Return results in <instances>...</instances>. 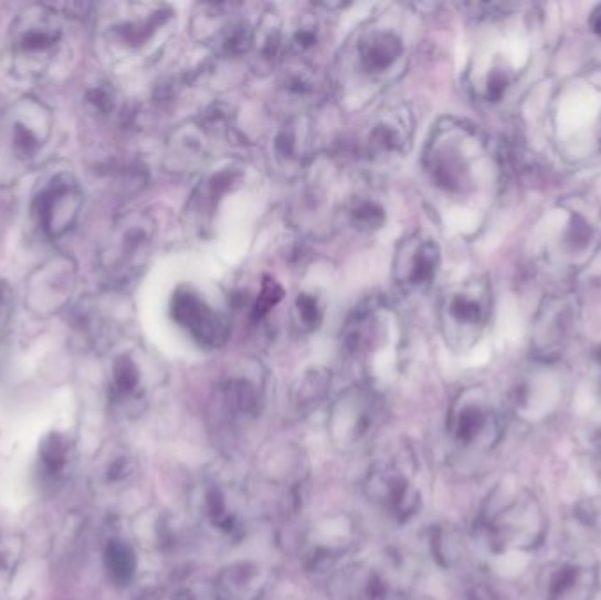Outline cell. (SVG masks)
<instances>
[{
  "label": "cell",
  "mask_w": 601,
  "mask_h": 600,
  "mask_svg": "<svg viewBox=\"0 0 601 600\" xmlns=\"http://www.w3.org/2000/svg\"><path fill=\"white\" fill-rule=\"evenodd\" d=\"M74 31L70 14L46 4H32L17 14L4 41V67L20 83H43L73 52Z\"/></svg>",
  "instance_id": "cell-1"
},
{
  "label": "cell",
  "mask_w": 601,
  "mask_h": 600,
  "mask_svg": "<svg viewBox=\"0 0 601 600\" xmlns=\"http://www.w3.org/2000/svg\"><path fill=\"white\" fill-rule=\"evenodd\" d=\"M52 109L22 97L0 112V182L9 183L38 165L53 138Z\"/></svg>",
  "instance_id": "cell-2"
},
{
  "label": "cell",
  "mask_w": 601,
  "mask_h": 600,
  "mask_svg": "<svg viewBox=\"0 0 601 600\" xmlns=\"http://www.w3.org/2000/svg\"><path fill=\"white\" fill-rule=\"evenodd\" d=\"M484 156L486 145L475 130L460 122H443L425 147V173L449 194H464L473 189Z\"/></svg>",
  "instance_id": "cell-3"
},
{
  "label": "cell",
  "mask_w": 601,
  "mask_h": 600,
  "mask_svg": "<svg viewBox=\"0 0 601 600\" xmlns=\"http://www.w3.org/2000/svg\"><path fill=\"white\" fill-rule=\"evenodd\" d=\"M172 13L160 4L104 6L97 17V38L104 55L113 62H133L150 50Z\"/></svg>",
  "instance_id": "cell-4"
},
{
  "label": "cell",
  "mask_w": 601,
  "mask_h": 600,
  "mask_svg": "<svg viewBox=\"0 0 601 600\" xmlns=\"http://www.w3.org/2000/svg\"><path fill=\"white\" fill-rule=\"evenodd\" d=\"M493 308L489 282L473 277L452 285L440 299V326L449 346L457 352L472 349L487 328Z\"/></svg>",
  "instance_id": "cell-5"
},
{
  "label": "cell",
  "mask_w": 601,
  "mask_h": 600,
  "mask_svg": "<svg viewBox=\"0 0 601 600\" xmlns=\"http://www.w3.org/2000/svg\"><path fill=\"white\" fill-rule=\"evenodd\" d=\"M382 421V402L368 386H352L336 398L327 419L333 444L345 453L361 450Z\"/></svg>",
  "instance_id": "cell-6"
},
{
  "label": "cell",
  "mask_w": 601,
  "mask_h": 600,
  "mask_svg": "<svg viewBox=\"0 0 601 600\" xmlns=\"http://www.w3.org/2000/svg\"><path fill=\"white\" fill-rule=\"evenodd\" d=\"M155 222L147 213H130L116 222L101 252V269L115 284L134 281L147 266L154 246Z\"/></svg>",
  "instance_id": "cell-7"
},
{
  "label": "cell",
  "mask_w": 601,
  "mask_h": 600,
  "mask_svg": "<svg viewBox=\"0 0 601 600\" xmlns=\"http://www.w3.org/2000/svg\"><path fill=\"white\" fill-rule=\"evenodd\" d=\"M193 510L202 528L217 539L236 543L249 528L245 493L222 477H208L193 493Z\"/></svg>",
  "instance_id": "cell-8"
},
{
  "label": "cell",
  "mask_w": 601,
  "mask_h": 600,
  "mask_svg": "<svg viewBox=\"0 0 601 600\" xmlns=\"http://www.w3.org/2000/svg\"><path fill=\"white\" fill-rule=\"evenodd\" d=\"M83 190L67 169L48 175L35 189L32 215L44 236L59 240L73 230L82 213Z\"/></svg>",
  "instance_id": "cell-9"
},
{
  "label": "cell",
  "mask_w": 601,
  "mask_h": 600,
  "mask_svg": "<svg viewBox=\"0 0 601 600\" xmlns=\"http://www.w3.org/2000/svg\"><path fill=\"white\" fill-rule=\"evenodd\" d=\"M487 536L496 551L528 549L544 534V516L538 502L528 492L512 497L486 519Z\"/></svg>",
  "instance_id": "cell-10"
},
{
  "label": "cell",
  "mask_w": 601,
  "mask_h": 600,
  "mask_svg": "<svg viewBox=\"0 0 601 600\" xmlns=\"http://www.w3.org/2000/svg\"><path fill=\"white\" fill-rule=\"evenodd\" d=\"M449 433L464 448H489L499 436V419L481 388L464 389L452 403Z\"/></svg>",
  "instance_id": "cell-11"
},
{
  "label": "cell",
  "mask_w": 601,
  "mask_h": 600,
  "mask_svg": "<svg viewBox=\"0 0 601 600\" xmlns=\"http://www.w3.org/2000/svg\"><path fill=\"white\" fill-rule=\"evenodd\" d=\"M171 316L202 349L217 350L228 344L229 320L192 287L181 285L172 293Z\"/></svg>",
  "instance_id": "cell-12"
},
{
  "label": "cell",
  "mask_w": 601,
  "mask_h": 600,
  "mask_svg": "<svg viewBox=\"0 0 601 600\" xmlns=\"http://www.w3.org/2000/svg\"><path fill=\"white\" fill-rule=\"evenodd\" d=\"M366 497L398 522H409L422 506L421 492L404 469L396 463H378L365 480Z\"/></svg>",
  "instance_id": "cell-13"
},
{
  "label": "cell",
  "mask_w": 601,
  "mask_h": 600,
  "mask_svg": "<svg viewBox=\"0 0 601 600\" xmlns=\"http://www.w3.org/2000/svg\"><path fill=\"white\" fill-rule=\"evenodd\" d=\"M356 527L347 516H333L318 523L306 537L303 564L309 572L327 575L344 566L356 549Z\"/></svg>",
  "instance_id": "cell-14"
},
{
  "label": "cell",
  "mask_w": 601,
  "mask_h": 600,
  "mask_svg": "<svg viewBox=\"0 0 601 600\" xmlns=\"http://www.w3.org/2000/svg\"><path fill=\"white\" fill-rule=\"evenodd\" d=\"M400 581L396 564L362 561L341 569L335 581V600H400Z\"/></svg>",
  "instance_id": "cell-15"
},
{
  "label": "cell",
  "mask_w": 601,
  "mask_h": 600,
  "mask_svg": "<svg viewBox=\"0 0 601 600\" xmlns=\"http://www.w3.org/2000/svg\"><path fill=\"white\" fill-rule=\"evenodd\" d=\"M76 287V264L65 257H52L32 273L25 287V302L38 316L62 310Z\"/></svg>",
  "instance_id": "cell-16"
},
{
  "label": "cell",
  "mask_w": 601,
  "mask_h": 600,
  "mask_svg": "<svg viewBox=\"0 0 601 600\" xmlns=\"http://www.w3.org/2000/svg\"><path fill=\"white\" fill-rule=\"evenodd\" d=\"M576 298L552 296L541 305L533 323V350L544 361L558 358L567 346L570 333L576 328Z\"/></svg>",
  "instance_id": "cell-17"
},
{
  "label": "cell",
  "mask_w": 601,
  "mask_h": 600,
  "mask_svg": "<svg viewBox=\"0 0 601 600\" xmlns=\"http://www.w3.org/2000/svg\"><path fill=\"white\" fill-rule=\"evenodd\" d=\"M356 70L371 80L383 82L394 71L400 70V62L404 56V44L398 32L383 27H371L357 38Z\"/></svg>",
  "instance_id": "cell-18"
},
{
  "label": "cell",
  "mask_w": 601,
  "mask_h": 600,
  "mask_svg": "<svg viewBox=\"0 0 601 600\" xmlns=\"http://www.w3.org/2000/svg\"><path fill=\"white\" fill-rule=\"evenodd\" d=\"M217 402L231 423H246L257 418L264 406V379L259 368L231 371L217 391Z\"/></svg>",
  "instance_id": "cell-19"
},
{
  "label": "cell",
  "mask_w": 601,
  "mask_h": 600,
  "mask_svg": "<svg viewBox=\"0 0 601 600\" xmlns=\"http://www.w3.org/2000/svg\"><path fill=\"white\" fill-rule=\"evenodd\" d=\"M442 254L431 238H409L396 254L394 281L404 293H419L430 287L439 273Z\"/></svg>",
  "instance_id": "cell-20"
},
{
  "label": "cell",
  "mask_w": 601,
  "mask_h": 600,
  "mask_svg": "<svg viewBox=\"0 0 601 600\" xmlns=\"http://www.w3.org/2000/svg\"><path fill=\"white\" fill-rule=\"evenodd\" d=\"M413 122L409 109L394 106L378 113L366 136V147L377 159L404 156L412 141Z\"/></svg>",
  "instance_id": "cell-21"
},
{
  "label": "cell",
  "mask_w": 601,
  "mask_h": 600,
  "mask_svg": "<svg viewBox=\"0 0 601 600\" xmlns=\"http://www.w3.org/2000/svg\"><path fill=\"white\" fill-rule=\"evenodd\" d=\"M267 587V572L257 561L240 560L229 564L217 576V600H259Z\"/></svg>",
  "instance_id": "cell-22"
},
{
  "label": "cell",
  "mask_w": 601,
  "mask_h": 600,
  "mask_svg": "<svg viewBox=\"0 0 601 600\" xmlns=\"http://www.w3.org/2000/svg\"><path fill=\"white\" fill-rule=\"evenodd\" d=\"M168 165L175 171H190L210 156V133L204 124H187L172 133L168 143Z\"/></svg>",
  "instance_id": "cell-23"
},
{
  "label": "cell",
  "mask_w": 601,
  "mask_h": 600,
  "mask_svg": "<svg viewBox=\"0 0 601 600\" xmlns=\"http://www.w3.org/2000/svg\"><path fill=\"white\" fill-rule=\"evenodd\" d=\"M324 83L314 65L296 62L288 65L278 83V97L287 108H306L323 95Z\"/></svg>",
  "instance_id": "cell-24"
},
{
  "label": "cell",
  "mask_w": 601,
  "mask_h": 600,
  "mask_svg": "<svg viewBox=\"0 0 601 600\" xmlns=\"http://www.w3.org/2000/svg\"><path fill=\"white\" fill-rule=\"evenodd\" d=\"M112 394L124 406H138L145 400V373L136 356L122 352L113 359Z\"/></svg>",
  "instance_id": "cell-25"
},
{
  "label": "cell",
  "mask_w": 601,
  "mask_h": 600,
  "mask_svg": "<svg viewBox=\"0 0 601 600\" xmlns=\"http://www.w3.org/2000/svg\"><path fill=\"white\" fill-rule=\"evenodd\" d=\"M584 585H588V570L571 561L550 564L540 576L541 596L546 600H567Z\"/></svg>",
  "instance_id": "cell-26"
},
{
  "label": "cell",
  "mask_w": 601,
  "mask_h": 600,
  "mask_svg": "<svg viewBox=\"0 0 601 600\" xmlns=\"http://www.w3.org/2000/svg\"><path fill=\"white\" fill-rule=\"evenodd\" d=\"M329 388H331V373H327L323 368L306 371L299 382L294 386L293 403L297 412L305 414V412L314 411L315 407L327 397Z\"/></svg>",
  "instance_id": "cell-27"
},
{
  "label": "cell",
  "mask_w": 601,
  "mask_h": 600,
  "mask_svg": "<svg viewBox=\"0 0 601 600\" xmlns=\"http://www.w3.org/2000/svg\"><path fill=\"white\" fill-rule=\"evenodd\" d=\"M106 569H108L109 576L116 585L130 583V579L136 575V567H138V560H136V554L124 540H112L108 548H106Z\"/></svg>",
  "instance_id": "cell-28"
},
{
  "label": "cell",
  "mask_w": 601,
  "mask_h": 600,
  "mask_svg": "<svg viewBox=\"0 0 601 600\" xmlns=\"http://www.w3.org/2000/svg\"><path fill=\"white\" fill-rule=\"evenodd\" d=\"M348 219L357 230L371 233L383 224L386 213H383L382 207L371 199L356 198L348 207Z\"/></svg>",
  "instance_id": "cell-29"
},
{
  "label": "cell",
  "mask_w": 601,
  "mask_h": 600,
  "mask_svg": "<svg viewBox=\"0 0 601 600\" xmlns=\"http://www.w3.org/2000/svg\"><path fill=\"white\" fill-rule=\"evenodd\" d=\"M433 554L439 558L442 566L449 567L460 560L463 554V539L457 530L452 528H442L433 534Z\"/></svg>",
  "instance_id": "cell-30"
},
{
  "label": "cell",
  "mask_w": 601,
  "mask_h": 600,
  "mask_svg": "<svg viewBox=\"0 0 601 600\" xmlns=\"http://www.w3.org/2000/svg\"><path fill=\"white\" fill-rule=\"evenodd\" d=\"M296 316L303 331H315L323 323L320 303L312 294H299L296 299Z\"/></svg>",
  "instance_id": "cell-31"
},
{
  "label": "cell",
  "mask_w": 601,
  "mask_h": 600,
  "mask_svg": "<svg viewBox=\"0 0 601 600\" xmlns=\"http://www.w3.org/2000/svg\"><path fill=\"white\" fill-rule=\"evenodd\" d=\"M41 459L52 472L61 471L67 459V442L59 433H52L41 444Z\"/></svg>",
  "instance_id": "cell-32"
},
{
  "label": "cell",
  "mask_w": 601,
  "mask_h": 600,
  "mask_svg": "<svg viewBox=\"0 0 601 600\" xmlns=\"http://www.w3.org/2000/svg\"><path fill=\"white\" fill-rule=\"evenodd\" d=\"M284 298V290L276 284L275 281H270L267 278L263 284V291L259 294L257 303L254 307V317L255 319H263L273 310V307H276L280 302Z\"/></svg>",
  "instance_id": "cell-33"
},
{
  "label": "cell",
  "mask_w": 601,
  "mask_h": 600,
  "mask_svg": "<svg viewBox=\"0 0 601 600\" xmlns=\"http://www.w3.org/2000/svg\"><path fill=\"white\" fill-rule=\"evenodd\" d=\"M14 294L8 282L0 278V337L8 328L9 320L13 316Z\"/></svg>",
  "instance_id": "cell-34"
},
{
  "label": "cell",
  "mask_w": 601,
  "mask_h": 600,
  "mask_svg": "<svg viewBox=\"0 0 601 600\" xmlns=\"http://www.w3.org/2000/svg\"><path fill=\"white\" fill-rule=\"evenodd\" d=\"M133 462H130L129 459H125V456H120V459L115 460V462L109 465V481H113V483H122V481L127 480V477L133 474Z\"/></svg>",
  "instance_id": "cell-35"
},
{
  "label": "cell",
  "mask_w": 601,
  "mask_h": 600,
  "mask_svg": "<svg viewBox=\"0 0 601 600\" xmlns=\"http://www.w3.org/2000/svg\"><path fill=\"white\" fill-rule=\"evenodd\" d=\"M466 600H494V596L489 588L484 587V585H478V587H473L472 590H470Z\"/></svg>",
  "instance_id": "cell-36"
},
{
  "label": "cell",
  "mask_w": 601,
  "mask_h": 600,
  "mask_svg": "<svg viewBox=\"0 0 601 600\" xmlns=\"http://www.w3.org/2000/svg\"><path fill=\"white\" fill-rule=\"evenodd\" d=\"M589 25L593 29V32H597L598 35H601V6L594 8L593 13L589 17Z\"/></svg>",
  "instance_id": "cell-37"
},
{
  "label": "cell",
  "mask_w": 601,
  "mask_h": 600,
  "mask_svg": "<svg viewBox=\"0 0 601 600\" xmlns=\"http://www.w3.org/2000/svg\"><path fill=\"white\" fill-rule=\"evenodd\" d=\"M597 474H598V477H600V481H601V460H600V465H598V469H597Z\"/></svg>",
  "instance_id": "cell-38"
},
{
  "label": "cell",
  "mask_w": 601,
  "mask_h": 600,
  "mask_svg": "<svg viewBox=\"0 0 601 600\" xmlns=\"http://www.w3.org/2000/svg\"><path fill=\"white\" fill-rule=\"evenodd\" d=\"M417 600H436V599H433V597H421V599H417Z\"/></svg>",
  "instance_id": "cell-39"
}]
</instances>
